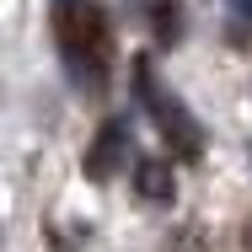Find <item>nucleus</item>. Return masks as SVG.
<instances>
[{"label":"nucleus","mask_w":252,"mask_h":252,"mask_svg":"<svg viewBox=\"0 0 252 252\" xmlns=\"http://www.w3.org/2000/svg\"><path fill=\"white\" fill-rule=\"evenodd\" d=\"M134 97H140V107L151 113V124H156V134H161L172 151L183 156V161H199V151H204L199 124H193V113L183 107V97H177L166 81H156V75H151V64H140V75H134Z\"/></svg>","instance_id":"obj_1"},{"label":"nucleus","mask_w":252,"mask_h":252,"mask_svg":"<svg viewBox=\"0 0 252 252\" xmlns=\"http://www.w3.org/2000/svg\"><path fill=\"white\" fill-rule=\"evenodd\" d=\"M134 188H140V199H151V204H172V199H177L172 166H166V161H156V156H145V161L134 166Z\"/></svg>","instance_id":"obj_2"},{"label":"nucleus","mask_w":252,"mask_h":252,"mask_svg":"<svg viewBox=\"0 0 252 252\" xmlns=\"http://www.w3.org/2000/svg\"><path fill=\"white\" fill-rule=\"evenodd\" d=\"M225 22L231 38H252V0H225Z\"/></svg>","instance_id":"obj_3"},{"label":"nucleus","mask_w":252,"mask_h":252,"mask_svg":"<svg viewBox=\"0 0 252 252\" xmlns=\"http://www.w3.org/2000/svg\"><path fill=\"white\" fill-rule=\"evenodd\" d=\"M75 5H81V0H54V11H59V16H64V11H75Z\"/></svg>","instance_id":"obj_4"}]
</instances>
